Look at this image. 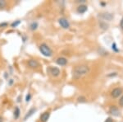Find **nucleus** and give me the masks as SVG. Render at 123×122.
Returning <instances> with one entry per match:
<instances>
[{
    "mask_svg": "<svg viewBox=\"0 0 123 122\" xmlns=\"http://www.w3.org/2000/svg\"><path fill=\"white\" fill-rule=\"evenodd\" d=\"M49 72H50V73L53 77H57V76L60 74V69L56 67L50 68V69H49Z\"/></svg>",
    "mask_w": 123,
    "mask_h": 122,
    "instance_id": "20e7f679",
    "label": "nucleus"
},
{
    "mask_svg": "<svg viewBox=\"0 0 123 122\" xmlns=\"http://www.w3.org/2000/svg\"><path fill=\"white\" fill-rule=\"evenodd\" d=\"M7 22H3V23H1V24H0V27H7Z\"/></svg>",
    "mask_w": 123,
    "mask_h": 122,
    "instance_id": "aec40b11",
    "label": "nucleus"
},
{
    "mask_svg": "<svg viewBox=\"0 0 123 122\" xmlns=\"http://www.w3.org/2000/svg\"><path fill=\"white\" fill-rule=\"evenodd\" d=\"M0 122H3V118L0 115Z\"/></svg>",
    "mask_w": 123,
    "mask_h": 122,
    "instance_id": "393cba45",
    "label": "nucleus"
},
{
    "mask_svg": "<svg viewBox=\"0 0 123 122\" xmlns=\"http://www.w3.org/2000/svg\"><path fill=\"white\" fill-rule=\"evenodd\" d=\"M87 9H88V7L86 5H80L77 7V12L79 13H84L87 11Z\"/></svg>",
    "mask_w": 123,
    "mask_h": 122,
    "instance_id": "9d476101",
    "label": "nucleus"
},
{
    "mask_svg": "<svg viewBox=\"0 0 123 122\" xmlns=\"http://www.w3.org/2000/svg\"><path fill=\"white\" fill-rule=\"evenodd\" d=\"M121 27L123 29V17H122V19L121 20Z\"/></svg>",
    "mask_w": 123,
    "mask_h": 122,
    "instance_id": "5701e85b",
    "label": "nucleus"
},
{
    "mask_svg": "<svg viewBox=\"0 0 123 122\" xmlns=\"http://www.w3.org/2000/svg\"><path fill=\"white\" fill-rule=\"evenodd\" d=\"M36 111V108H35V107H33V108H31V109H30V111L27 112L26 114H25V117H24V121H26L28 118H30L31 116V115H33L34 113Z\"/></svg>",
    "mask_w": 123,
    "mask_h": 122,
    "instance_id": "1a4fd4ad",
    "label": "nucleus"
},
{
    "mask_svg": "<svg viewBox=\"0 0 123 122\" xmlns=\"http://www.w3.org/2000/svg\"><path fill=\"white\" fill-rule=\"evenodd\" d=\"M78 101L79 102H85L86 101V98H85V97H78Z\"/></svg>",
    "mask_w": 123,
    "mask_h": 122,
    "instance_id": "dca6fc26",
    "label": "nucleus"
},
{
    "mask_svg": "<svg viewBox=\"0 0 123 122\" xmlns=\"http://www.w3.org/2000/svg\"><path fill=\"white\" fill-rule=\"evenodd\" d=\"M13 83V80L12 79H10V81H9V83H8V84L9 85H12Z\"/></svg>",
    "mask_w": 123,
    "mask_h": 122,
    "instance_id": "b1692460",
    "label": "nucleus"
},
{
    "mask_svg": "<svg viewBox=\"0 0 123 122\" xmlns=\"http://www.w3.org/2000/svg\"><path fill=\"white\" fill-rule=\"evenodd\" d=\"M58 22L60 24L61 27L64 29H67L70 27V23H69V22L67 21L66 18H64V17H62V18L59 19Z\"/></svg>",
    "mask_w": 123,
    "mask_h": 122,
    "instance_id": "7ed1b4c3",
    "label": "nucleus"
},
{
    "mask_svg": "<svg viewBox=\"0 0 123 122\" xmlns=\"http://www.w3.org/2000/svg\"><path fill=\"white\" fill-rule=\"evenodd\" d=\"M5 6H6V2L0 0V8H3V7H4Z\"/></svg>",
    "mask_w": 123,
    "mask_h": 122,
    "instance_id": "a211bd4d",
    "label": "nucleus"
},
{
    "mask_svg": "<svg viewBox=\"0 0 123 122\" xmlns=\"http://www.w3.org/2000/svg\"><path fill=\"white\" fill-rule=\"evenodd\" d=\"M49 116H50V113H49V111L43 112L42 115H40V121L42 122H46L48 121V120L49 119Z\"/></svg>",
    "mask_w": 123,
    "mask_h": 122,
    "instance_id": "6e6552de",
    "label": "nucleus"
},
{
    "mask_svg": "<svg viewBox=\"0 0 123 122\" xmlns=\"http://www.w3.org/2000/svg\"><path fill=\"white\" fill-rule=\"evenodd\" d=\"M105 122H113V121H112V118H108V119L106 120V121H105Z\"/></svg>",
    "mask_w": 123,
    "mask_h": 122,
    "instance_id": "412c9836",
    "label": "nucleus"
},
{
    "mask_svg": "<svg viewBox=\"0 0 123 122\" xmlns=\"http://www.w3.org/2000/svg\"><path fill=\"white\" fill-rule=\"evenodd\" d=\"M112 49H114L116 51H117V50H117V49H116V44H115V43L113 44V45H112Z\"/></svg>",
    "mask_w": 123,
    "mask_h": 122,
    "instance_id": "4be33fe9",
    "label": "nucleus"
},
{
    "mask_svg": "<svg viewBox=\"0 0 123 122\" xmlns=\"http://www.w3.org/2000/svg\"><path fill=\"white\" fill-rule=\"evenodd\" d=\"M20 23H21V21H20V20H17V21L13 22L11 24V27H17V26L20 25Z\"/></svg>",
    "mask_w": 123,
    "mask_h": 122,
    "instance_id": "2eb2a0df",
    "label": "nucleus"
},
{
    "mask_svg": "<svg viewBox=\"0 0 123 122\" xmlns=\"http://www.w3.org/2000/svg\"><path fill=\"white\" fill-rule=\"evenodd\" d=\"M37 27H38V23L36 22H34L30 25V29L31 30V31H35V30L37 29Z\"/></svg>",
    "mask_w": 123,
    "mask_h": 122,
    "instance_id": "4468645a",
    "label": "nucleus"
},
{
    "mask_svg": "<svg viewBox=\"0 0 123 122\" xmlns=\"http://www.w3.org/2000/svg\"><path fill=\"white\" fill-rule=\"evenodd\" d=\"M101 17H102L103 18H104V19H107L108 21H110V20L112 19L113 16H112V14H110V13H101Z\"/></svg>",
    "mask_w": 123,
    "mask_h": 122,
    "instance_id": "9b49d317",
    "label": "nucleus"
},
{
    "mask_svg": "<svg viewBox=\"0 0 123 122\" xmlns=\"http://www.w3.org/2000/svg\"><path fill=\"white\" fill-rule=\"evenodd\" d=\"M28 65L31 68H32V69H35V68H38L39 65L38 61L35 60V59H30L28 61Z\"/></svg>",
    "mask_w": 123,
    "mask_h": 122,
    "instance_id": "0eeeda50",
    "label": "nucleus"
},
{
    "mask_svg": "<svg viewBox=\"0 0 123 122\" xmlns=\"http://www.w3.org/2000/svg\"><path fill=\"white\" fill-rule=\"evenodd\" d=\"M20 113H21V111H20L19 107H16L15 110H14V119L15 120H17V119H18V118H19Z\"/></svg>",
    "mask_w": 123,
    "mask_h": 122,
    "instance_id": "ddd939ff",
    "label": "nucleus"
},
{
    "mask_svg": "<svg viewBox=\"0 0 123 122\" xmlns=\"http://www.w3.org/2000/svg\"><path fill=\"white\" fill-rule=\"evenodd\" d=\"M90 72V67L85 65L76 66L72 70V77L75 79H79L81 77L86 75Z\"/></svg>",
    "mask_w": 123,
    "mask_h": 122,
    "instance_id": "f257e3e1",
    "label": "nucleus"
},
{
    "mask_svg": "<svg viewBox=\"0 0 123 122\" xmlns=\"http://www.w3.org/2000/svg\"><path fill=\"white\" fill-rule=\"evenodd\" d=\"M31 94L28 93L26 95V97H25V101H26V102H28V101H31Z\"/></svg>",
    "mask_w": 123,
    "mask_h": 122,
    "instance_id": "f3484780",
    "label": "nucleus"
},
{
    "mask_svg": "<svg viewBox=\"0 0 123 122\" xmlns=\"http://www.w3.org/2000/svg\"><path fill=\"white\" fill-rule=\"evenodd\" d=\"M39 50H40L43 55H44L46 57H51L53 55V51L50 49V47H49V45H47L44 43L41 44L39 45Z\"/></svg>",
    "mask_w": 123,
    "mask_h": 122,
    "instance_id": "f03ea898",
    "label": "nucleus"
},
{
    "mask_svg": "<svg viewBox=\"0 0 123 122\" xmlns=\"http://www.w3.org/2000/svg\"><path fill=\"white\" fill-rule=\"evenodd\" d=\"M122 93V88H119V87H117V88H115L112 90V97H114V98H116V97H118L119 96L121 95V93Z\"/></svg>",
    "mask_w": 123,
    "mask_h": 122,
    "instance_id": "39448f33",
    "label": "nucleus"
},
{
    "mask_svg": "<svg viewBox=\"0 0 123 122\" xmlns=\"http://www.w3.org/2000/svg\"><path fill=\"white\" fill-rule=\"evenodd\" d=\"M119 104H120V106H122V107H123V96L122 97H121L120 101H119Z\"/></svg>",
    "mask_w": 123,
    "mask_h": 122,
    "instance_id": "6ab92c4d",
    "label": "nucleus"
},
{
    "mask_svg": "<svg viewBox=\"0 0 123 122\" xmlns=\"http://www.w3.org/2000/svg\"><path fill=\"white\" fill-rule=\"evenodd\" d=\"M56 63L58 65L64 66V65H66L67 64V59H66V58H63V57L57 58V59H56Z\"/></svg>",
    "mask_w": 123,
    "mask_h": 122,
    "instance_id": "423d86ee",
    "label": "nucleus"
},
{
    "mask_svg": "<svg viewBox=\"0 0 123 122\" xmlns=\"http://www.w3.org/2000/svg\"><path fill=\"white\" fill-rule=\"evenodd\" d=\"M110 112L113 115H119V111L116 107H112L110 108Z\"/></svg>",
    "mask_w": 123,
    "mask_h": 122,
    "instance_id": "f8f14e48",
    "label": "nucleus"
}]
</instances>
